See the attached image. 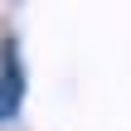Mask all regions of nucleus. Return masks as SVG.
I'll return each mask as SVG.
<instances>
[{
  "label": "nucleus",
  "mask_w": 131,
  "mask_h": 131,
  "mask_svg": "<svg viewBox=\"0 0 131 131\" xmlns=\"http://www.w3.org/2000/svg\"><path fill=\"white\" fill-rule=\"evenodd\" d=\"M19 97H24V73L15 63V44H5V58H0V122H10L19 112Z\"/></svg>",
  "instance_id": "f257e3e1"
}]
</instances>
